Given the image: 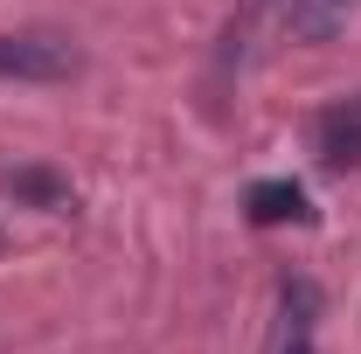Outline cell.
<instances>
[{
    "label": "cell",
    "mask_w": 361,
    "mask_h": 354,
    "mask_svg": "<svg viewBox=\"0 0 361 354\" xmlns=\"http://www.w3.org/2000/svg\"><path fill=\"white\" fill-rule=\"evenodd\" d=\"M319 160L326 167H361V90L334 97L319 111Z\"/></svg>",
    "instance_id": "4"
},
{
    "label": "cell",
    "mask_w": 361,
    "mask_h": 354,
    "mask_svg": "<svg viewBox=\"0 0 361 354\" xmlns=\"http://www.w3.org/2000/svg\"><path fill=\"white\" fill-rule=\"evenodd\" d=\"M243 216L257 222V229H285V222H313V202H306V188L299 181H250L243 188Z\"/></svg>",
    "instance_id": "3"
},
{
    "label": "cell",
    "mask_w": 361,
    "mask_h": 354,
    "mask_svg": "<svg viewBox=\"0 0 361 354\" xmlns=\"http://www.w3.org/2000/svg\"><path fill=\"white\" fill-rule=\"evenodd\" d=\"M313 326H319V285L313 278H285L278 285V312H271V334H264V354H319Z\"/></svg>",
    "instance_id": "2"
},
{
    "label": "cell",
    "mask_w": 361,
    "mask_h": 354,
    "mask_svg": "<svg viewBox=\"0 0 361 354\" xmlns=\"http://www.w3.org/2000/svg\"><path fill=\"white\" fill-rule=\"evenodd\" d=\"M7 195H21V202H35V209H70V181L42 174V167H14V174H0Z\"/></svg>",
    "instance_id": "6"
},
{
    "label": "cell",
    "mask_w": 361,
    "mask_h": 354,
    "mask_svg": "<svg viewBox=\"0 0 361 354\" xmlns=\"http://www.w3.org/2000/svg\"><path fill=\"white\" fill-rule=\"evenodd\" d=\"M361 14V0H292V35L299 42H334Z\"/></svg>",
    "instance_id": "5"
},
{
    "label": "cell",
    "mask_w": 361,
    "mask_h": 354,
    "mask_svg": "<svg viewBox=\"0 0 361 354\" xmlns=\"http://www.w3.org/2000/svg\"><path fill=\"white\" fill-rule=\"evenodd\" d=\"M77 70H84V56H77L70 35H56V28L0 35V77H14V84H63Z\"/></svg>",
    "instance_id": "1"
}]
</instances>
